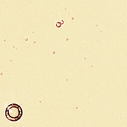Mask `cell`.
<instances>
[{
	"mask_svg": "<svg viewBox=\"0 0 127 127\" xmlns=\"http://www.w3.org/2000/svg\"><path fill=\"white\" fill-rule=\"evenodd\" d=\"M23 114L22 107L17 104H11L8 105L5 111L6 118L10 121H16L20 120Z\"/></svg>",
	"mask_w": 127,
	"mask_h": 127,
	"instance_id": "6da1fadb",
	"label": "cell"
}]
</instances>
